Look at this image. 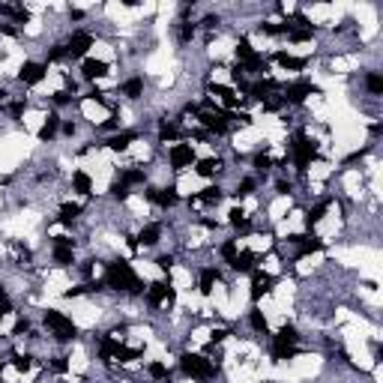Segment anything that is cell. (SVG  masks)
<instances>
[{"label":"cell","mask_w":383,"mask_h":383,"mask_svg":"<svg viewBox=\"0 0 383 383\" xmlns=\"http://www.w3.org/2000/svg\"><path fill=\"white\" fill-rule=\"evenodd\" d=\"M105 284L114 288V291H141V281H138V275L132 272V266H129L126 260L108 263V269H105Z\"/></svg>","instance_id":"1"},{"label":"cell","mask_w":383,"mask_h":383,"mask_svg":"<svg viewBox=\"0 0 383 383\" xmlns=\"http://www.w3.org/2000/svg\"><path fill=\"white\" fill-rule=\"evenodd\" d=\"M180 368H183L189 377H198V380H210V377L216 374V365H213L210 359L198 356V353H183V356H180Z\"/></svg>","instance_id":"2"},{"label":"cell","mask_w":383,"mask_h":383,"mask_svg":"<svg viewBox=\"0 0 383 383\" xmlns=\"http://www.w3.org/2000/svg\"><path fill=\"white\" fill-rule=\"evenodd\" d=\"M45 326H48V329H51V332H54L60 341H69V338H75V332H78V329H75V323L66 318V315L54 312V309H51V312H45Z\"/></svg>","instance_id":"3"},{"label":"cell","mask_w":383,"mask_h":383,"mask_svg":"<svg viewBox=\"0 0 383 383\" xmlns=\"http://www.w3.org/2000/svg\"><path fill=\"white\" fill-rule=\"evenodd\" d=\"M291 150H294V162H297V168H300V171H303V168H306V165H309V162H312V159L318 156L315 144H312V141H309L306 135H297V138H294V147H291Z\"/></svg>","instance_id":"4"},{"label":"cell","mask_w":383,"mask_h":383,"mask_svg":"<svg viewBox=\"0 0 383 383\" xmlns=\"http://www.w3.org/2000/svg\"><path fill=\"white\" fill-rule=\"evenodd\" d=\"M147 300L150 306H159V303H174V291H171V281H156L147 288Z\"/></svg>","instance_id":"5"},{"label":"cell","mask_w":383,"mask_h":383,"mask_svg":"<svg viewBox=\"0 0 383 383\" xmlns=\"http://www.w3.org/2000/svg\"><path fill=\"white\" fill-rule=\"evenodd\" d=\"M90 45H93L90 33H75V36H72V39L66 42V54H69V57H84Z\"/></svg>","instance_id":"6"},{"label":"cell","mask_w":383,"mask_h":383,"mask_svg":"<svg viewBox=\"0 0 383 383\" xmlns=\"http://www.w3.org/2000/svg\"><path fill=\"white\" fill-rule=\"evenodd\" d=\"M191 162H195L191 144H174V147H171V165H174V168H186Z\"/></svg>","instance_id":"7"},{"label":"cell","mask_w":383,"mask_h":383,"mask_svg":"<svg viewBox=\"0 0 383 383\" xmlns=\"http://www.w3.org/2000/svg\"><path fill=\"white\" fill-rule=\"evenodd\" d=\"M312 93H318V87L309 84V81H300V84H291V87L284 90V99H288V102H303V99L312 96Z\"/></svg>","instance_id":"8"},{"label":"cell","mask_w":383,"mask_h":383,"mask_svg":"<svg viewBox=\"0 0 383 383\" xmlns=\"http://www.w3.org/2000/svg\"><path fill=\"white\" fill-rule=\"evenodd\" d=\"M18 78H21L24 84H39V81L45 78V66L42 63H24L21 72H18Z\"/></svg>","instance_id":"9"},{"label":"cell","mask_w":383,"mask_h":383,"mask_svg":"<svg viewBox=\"0 0 383 383\" xmlns=\"http://www.w3.org/2000/svg\"><path fill=\"white\" fill-rule=\"evenodd\" d=\"M198 117H201V123H204V126L213 129V132H225V129H228L225 114H219V111H210V108H207V111H201Z\"/></svg>","instance_id":"10"},{"label":"cell","mask_w":383,"mask_h":383,"mask_svg":"<svg viewBox=\"0 0 383 383\" xmlns=\"http://www.w3.org/2000/svg\"><path fill=\"white\" fill-rule=\"evenodd\" d=\"M272 275H266V272H255V278H252V300H260L263 294H269L272 291Z\"/></svg>","instance_id":"11"},{"label":"cell","mask_w":383,"mask_h":383,"mask_svg":"<svg viewBox=\"0 0 383 383\" xmlns=\"http://www.w3.org/2000/svg\"><path fill=\"white\" fill-rule=\"evenodd\" d=\"M147 198L159 207H174L177 204V191L174 189H159V191H147Z\"/></svg>","instance_id":"12"},{"label":"cell","mask_w":383,"mask_h":383,"mask_svg":"<svg viewBox=\"0 0 383 383\" xmlns=\"http://www.w3.org/2000/svg\"><path fill=\"white\" fill-rule=\"evenodd\" d=\"M275 63L281 66V69H294V72H300V69H306V57H294V54L278 51V54H275Z\"/></svg>","instance_id":"13"},{"label":"cell","mask_w":383,"mask_h":383,"mask_svg":"<svg viewBox=\"0 0 383 383\" xmlns=\"http://www.w3.org/2000/svg\"><path fill=\"white\" fill-rule=\"evenodd\" d=\"M210 93H216V96H219L228 108H237V102H240V99H237V93H234L231 87H222V84H213V87H210Z\"/></svg>","instance_id":"14"},{"label":"cell","mask_w":383,"mask_h":383,"mask_svg":"<svg viewBox=\"0 0 383 383\" xmlns=\"http://www.w3.org/2000/svg\"><path fill=\"white\" fill-rule=\"evenodd\" d=\"M102 75H108L105 60H84V78H102Z\"/></svg>","instance_id":"15"},{"label":"cell","mask_w":383,"mask_h":383,"mask_svg":"<svg viewBox=\"0 0 383 383\" xmlns=\"http://www.w3.org/2000/svg\"><path fill=\"white\" fill-rule=\"evenodd\" d=\"M272 90H275V81H257V84H252V87H249V93H252L255 99H260V102H266Z\"/></svg>","instance_id":"16"},{"label":"cell","mask_w":383,"mask_h":383,"mask_svg":"<svg viewBox=\"0 0 383 383\" xmlns=\"http://www.w3.org/2000/svg\"><path fill=\"white\" fill-rule=\"evenodd\" d=\"M159 237H162V225H147V228L138 234V240H141L144 246H156V243H159Z\"/></svg>","instance_id":"17"},{"label":"cell","mask_w":383,"mask_h":383,"mask_svg":"<svg viewBox=\"0 0 383 383\" xmlns=\"http://www.w3.org/2000/svg\"><path fill=\"white\" fill-rule=\"evenodd\" d=\"M72 189L81 191V195H87V191L93 189V180H90V174H84V171H75V174H72Z\"/></svg>","instance_id":"18"},{"label":"cell","mask_w":383,"mask_h":383,"mask_svg":"<svg viewBox=\"0 0 383 383\" xmlns=\"http://www.w3.org/2000/svg\"><path fill=\"white\" fill-rule=\"evenodd\" d=\"M195 171H198L201 177H213V174H219V171H222V162H219V159H201Z\"/></svg>","instance_id":"19"},{"label":"cell","mask_w":383,"mask_h":383,"mask_svg":"<svg viewBox=\"0 0 383 383\" xmlns=\"http://www.w3.org/2000/svg\"><path fill=\"white\" fill-rule=\"evenodd\" d=\"M272 356H275V359H291V356H297V344H288V341H278V338H275Z\"/></svg>","instance_id":"20"},{"label":"cell","mask_w":383,"mask_h":383,"mask_svg":"<svg viewBox=\"0 0 383 383\" xmlns=\"http://www.w3.org/2000/svg\"><path fill=\"white\" fill-rule=\"evenodd\" d=\"M57 126H60V117H57V114H51V117L45 120V126L39 129V138H42V141H51V138L57 135Z\"/></svg>","instance_id":"21"},{"label":"cell","mask_w":383,"mask_h":383,"mask_svg":"<svg viewBox=\"0 0 383 383\" xmlns=\"http://www.w3.org/2000/svg\"><path fill=\"white\" fill-rule=\"evenodd\" d=\"M323 249V240L318 237H303L300 240V255H312V252H320Z\"/></svg>","instance_id":"22"},{"label":"cell","mask_w":383,"mask_h":383,"mask_svg":"<svg viewBox=\"0 0 383 383\" xmlns=\"http://www.w3.org/2000/svg\"><path fill=\"white\" fill-rule=\"evenodd\" d=\"M219 201H222V189H216V186L204 189L198 198H195V204H219Z\"/></svg>","instance_id":"23"},{"label":"cell","mask_w":383,"mask_h":383,"mask_svg":"<svg viewBox=\"0 0 383 383\" xmlns=\"http://www.w3.org/2000/svg\"><path fill=\"white\" fill-rule=\"evenodd\" d=\"M231 263H234V269H237V272H249V269H252V263H255V255H252V252H243V255L234 257Z\"/></svg>","instance_id":"24"},{"label":"cell","mask_w":383,"mask_h":383,"mask_svg":"<svg viewBox=\"0 0 383 383\" xmlns=\"http://www.w3.org/2000/svg\"><path fill=\"white\" fill-rule=\"evenodd\" d=\"M132 141H135V132H123V135H114V138L108 141V147H111V150H126Z\"/></svg>","instance_id":"25"},{"label":"cell","mask_w":383,"mask_h":383,"mask_svg":"<svg viewBox=\"0 0 383 383\" xmlns=\"http://www.w3.org/2000/svg\"><path fill=\"white\" fill-rule=\"evenodd\" d=\"M216 281H219V272H216V269H204V272H201V294H210Z\"/></svg>","instance_id":"26"},{"label":"cell","mask_w":383,"mask_h":383,"mask_svg":"<svg viewBox=\"0 0 383 383\" xmlns=\"http://www.w3.org/2000/svg\"><path fill=\"white\" fill-rule=\"evenodd\" d=\"M78 213H81V204H63V207H60V222H63V225H72Z\"/></svg>","instance_id":"27"},{"label":"cell","mask_w":383,"mask_h":383,"mask_svg":"<svg viewBox=\"0 0 383 383\" xmlns=\"http://www.w3.org/2000/svg\"><path fill=\"white\" fill-rule=\"evenodd\" d=\"M141 90H144V81H141V78H129L126 84H123V93H126L129 99H138Z\"/></svg>","instance_id":"28"},{"label":"cell","mask_w":383,"mask_h":383,"mask_svg":"<svg viewBox=\"0 0 383 383\" xmlns=\"http://www.w3.org/2000/svg\"><path fill=\"white\" fill-rule=\"evenodd\" d=\"M237 57H240L243 63H252V60H255V57H257V54H255V48L249 45V39H243V42L237 45Z\"/></svg>","instance_id":"29"},{"label":"cell","mask_w":383,"mask_h":383,"mask_svg":"<svg viewBox=\"0 0 383 383\" xmlns=\"http://www.w3.org/2000/svg\"><path fill=\"white\" fill-rule=\"evenodd\" d=\"M260 30H263L266 36H278V33H288V30H291V24H275V21H266V24H260Z\"/></svg>","instance_id":"30"},{"label":"cell","mask_w":383,"mask_h":383,"mask_svg":"<svg viewBox=\"0 0 383 383\" xmlns=\"http://www.w3.org/2000/svg\"><path fill=\"white\" fill-rule=\"evenodd\" d=\"M231 225L240 228V231H249V219H246V213H243V210H231Z\"/></svg>","instance_id":"31"},{"label":"cell","mask_w":383,"mask_h":383,"mask_svg":"<svg viewBox=\"0 0 383 383\" xmlns=\"http://www.w3.org/2000/svg\"><path fill=\"white\" fill-rule=\"evenodd\" d=\"M159 138H162V141H177V138H180V129L171 126V123H162V126H159Z\"/></svg>","instance_id":"32"},{"label":"cell","mask_w":383,"mask_h":383,"mask_svg":"<svg viewBox=\"0 0 383 383\" xmlns=\"http://www.w3.org/2000/svg\"><path fill=\"white\" fill-rule=\"evenodd\" d=\"M365 87H368L371 93H383V78L377 75V72H371V75L365 78Z\"/></svg>","instance_id":"33"},{"label":"cell","mask_w":383,"mask_h":383,"mask_svg":"<svg viewBox=\"0 0 383 383\" xmlns=\"http://www.w3.org/2000/svg\"><path fill=\"white\" fill-rule=\"evenodd\" d=\"M54 260L57 263H72V249L69 246H54Z\"/></svg>","instance_id":"34"},{"label":"cell","mask_w":383,"mask_h":383,"mask_svg":"<svg viewBox=\"0 0 383 383\" xmlns=\"http://www.w3.org/2000/svg\"><path fill=\"white\" fill-rule=\"evenodd\" d=\"M0 12H3V15H12L15 21H27V18H30V15H27L24 9H18V6H0Z\"/></svg>","instance_id":"35"},{"label":"cell","mask_w":383,"mask_h":383,"mask_svg":"<svg viewBox=\"0 0 383 383\" xmlns=\"http://www.w3.org/2000/svg\"><path fill=\"white\" fill-rule=\"evenodd\" d=\"M275 338H278V341H288V344H297V329H294V326H281Z\"/></svg>","instance_id":"36"},{"label":"cell","mask_w":383,"mask_h":383,"mask_svg":"<svg viewBox=\"0 0 383 383\" xmlns=\"http://www.w3.org/2000/svg\"><path fill=\"white\" fill-rule=\"evenodd\" d=\"M326 207H329V204H326V201H323V204H318V207H315V210H312V213H309V216H306V225H309V228H312V225H315V222H320V216H323V213H326Z\"/></svg>","instance_id":"37"},{"label":"cell","mask_w":383,"mask_h":383,"mask_svg":"<svg viewBox=\"0 0 383 383\" xmlns=\"http://www.w3.org/2000/svg\"><path fill=\"white\" fill-rule=\"evenodd\" d=\"M249 320H252V326H255L257 332H266V318L257 312V309H252V315H249Z\"/></svg>","instance_id":"38"},{"label":"cell","mask_w":383,"mask_h":383,"mask_svg":"<svg viewBox=\"0 0 383 383\" xmlns=\"http://www.w3.org/2000/svg\"><path fill=\"white\" fill-rule=\"evenodd\" d=\"M111 195H114L117 201H126V198H129V186L120 180V183H114V186H111Z\"/></svg>","instance_id":"39"},{"label":"cell","mask_w":383,"mask_h":383,"mask_svg":"<svg viewBox=\"0 0 383 383\" xmlns=\"http://www.w3.org/2000/svg\"><path fill=\"white\" fill-rule=\"evenodd\" d=\"M150 374H153L156 380H165V377H168V368H165L162 362H150Z\"/></svg>","instance_id":"40"},{"label":"cell","mask_w":383,"mask_h":383,"mask_svg":"<svg viewBox=\"0 0 383 383\" xmlns=\"http://www.w3.org/2000/svg\"><path fill=\"white\" fill-rule=\"evenodd\" d=\"M123 183L132 186V183H144V171H126L123 174Z\"/></svg>","instance_id":"41"},{"label":"cell","mask_w":383,"mask_h":383,"mask_svg":"<svg viewBox=\"0 0 383 383\" xmlns=\"http://www.w3.org/2000/svg\"><path fill=\"white\" fill-rule=\"evenodd\" d=\"M255 168L269 171V168H272V159H269V156H263V153H257V156H255Z\"/></svg>","instance_id":"42"},{"label":"cell","mask_w":383,"mask_h":383,"mask_svg":"<svg viewBox=\"0 0 383 383\" xmlns=\"http://www.w3.org/2000/svg\"><path fill=\"white\" fill-rule=\"evenodd\" d=\"M12 365H15L18 371H30V365H33V362H30V356H15V359H12Z\"/></svg>","instance_id":"43"},{"label":"cell","mask_w":383,"mask_h":383,"mask_svg":"<svg viewBox=\"0 0 383 383\" xmlns=\"http://www.w3.org/2000/svg\"><path fill=\"white\" fill-rule=\"evenodd\" d=\"M222 255L228 257V260H234V257H237V243H234V240H228V243L222 246Z\"/></svg>","instance_id":"44"},{"label":"cell","mask_w":383,"mask_h":383,"mask_svg":"<svg viewBox=\"0 0 383 383\" xmlns=\"http://www.w3.org/2000/svg\"><path fill=\"white\" fill-rule=\"evenodd\" d=\"M255 189V180H252V177H249V180H243V183H240V189H237V198H243V195H249V191Z\"/></svg>","instance_id":"45"},{"label":"cell","mask_w":383,"mask_h":383,"mask_svg":"<svg viewBox=\"0 0 383 383\" xmlns=\"http://www.w3.org/2000/svg\"><path fill=\"white\" fill-rule=\"evenodd\" d=\"M63 57H66V45H54L51 54H48V60H63Z\"/></svg>","instance_id":"46"},{"label":"cell","mask_w":383,"mask_h":383,"mask_svg":"<svg viewBox=\"0 0 383 383\" xmlns=\"http://www.w3.org/2000/svg\"><path fill=\"white\" fill-rule=\"evenodd\" d=\"M69 99H72V93H69V90H57V93H54V105H66Z\"/></svg>","instance_id":"47"},{"label":"cell","mask_w":383,"mask_h":383,"mask_svg":"<svg viewBox=\"0 0 383 383\" xmlns=\"http://www.w3.org/2000/svg\"><path fill=\"white\" fill-rule=\"evenodd\" d=\"M27 329H30L27 318H18V323H15V329H12V332H15V335H21V332H27Z\"/></svg>","instance_id":"48"},{"label":"cell","mask_w":383,"mask_h":383,"mask_svg":"<svg viewBox=\"0 0 383 383\" xmlns=\"http://www.w3.org/2000/svg\"><path fill=\"white\" fill-rule=\"evenodd\" d=\"M191 33H195V27H191V24H183V33H180V39H183V42H189Z\"/></svg>","instance_id":"49"},{"label":"cell","mask_w":383,"mask_h":383,"mask_svg":"<svg viewBox=\"0 0 383 383\" xmlns=\"http://www.w3.org/2000/svg\"><path fill=\"white\" fill-rule=\"evenodd\" d=\"M156 263H159V266H162V269H171V263H174V257L162 255V257H159V260H156Z\"/></svg>","instance_id":"50"},{"label":"cell","mask_w":383,"mask_h":383,"mask_svg":"<svg viewBox=\"0 0 383 383\" xmlns=\"http://www.w3.org/2000/svg\"><path fill=\"white\" fill-rule=\"evenodd\" d=\"M21 114H24V102H15L12 105V117H21Z\"/></svg>","instance_id":"51"},{"label":"cell","mask_w":383,"mask_h":383,"mask_svg":"<svg viewBox=\"0 0 383 383\" xmlns=\"http://www.w3.org/2000/svg\"><path fill=\"white\" fill-rule=\"evenodd\" d=\"M225 335H228V332H225V329H213V344H216V341H222V338H225Z\"/></svg>","instance_id":"52"},{"label":"cell","mask_w":383,"mask_h":383,"mask_svg":"<svg viewBox=\"0 0 383 383\" xmlns=\"http://www.w3.org/2000/svg\"><path fill=\"white\" fill-rule=\"evenodd\" d=\"M216 24H219V18H213V15L204 18V27H216Z\"/></svg>","instance_id":"53"},{"label":"cell","mask_w":383,"mask_h":383,"mask_svg":"<svg viewBox=\"0 0 383 383\" xmlns=\"http://www.w3.org/2000/svg\"><path fill=\"white\" fill-rule=\"evenodd\" d=\"M54 371H66V359H54Z\"/></svg>","instance_id":"54"},{"label":"cell","mask_w":383,"mask_h":383,"mask_svg":"<svg viewBox=\"0 0 383 383\" xmlns=\"http://www.w3.org/2000/svg\"><path fill=\"white\" fill-rule=\"evenodd\" d=\"M117 126V117H111V120H105V123H102V129H114Z\"/></svg>","instance_id":"55"},{"label":"cell","mask_w":383,"mask_h":383,"mask_svg":"<svg viewBox=\"0 0 383 383\" xmlns=\"http://www.w3.org/2000/svg\"><path fill=\"white\" fill-rule=\"evenodd\" d=\"M6 102H9V93H6V90H0V108H3Z\"/></svg>","instance_id":"56"}]
</instances>
